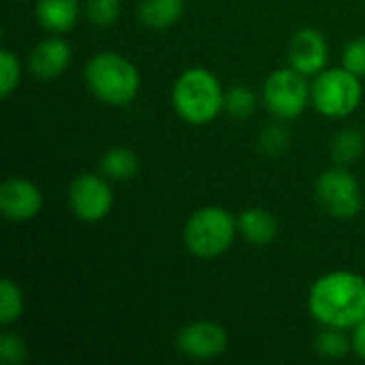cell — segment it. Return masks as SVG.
Here are the masks:
<instances>
[{
	"label": "cell",
	"instance_id": "8992f818",
	"mask_svg": "<svg viewBox=\"0 0 365 365\" xmlns=\"http://www.w3.org/2000/svg\"><path fill=\"white\" fill-rule=\"evenodd\" d=\"M263 103L267 111L278 120L299 118L308 103H312V92L306 81V75L293 66L274 71L263 83Z\"/></svg>",
	"mask_w": 365,
	"mask_h": 365
},
{
	"label": "cell",
	"instance_id": "d4e9b609",
	"mask_svg": "<svg viewBox=\"0 0 365 365\" xmlns=\"http://www.w3.org/2000/svg\"><path fill=\"white\" fill-rule=\"evenodd\" d=\"M342 66L355 73L357 77H365V36L353 38L342 56Z\"/></svg>",
	"mask_w": 365,
	"mask_h": 365
},
{
	"label": "cell",
	"instance_id": "3957f363",
	"mask_svg": "<svg viewBox=\"0 0 365 365\" xmlns=\"http://www.w3.org/2000/svg\"><path fill=\"white\" fill-rule=\"evenodd\" d=\"M171 103L184 122L201 126L210 124L220 111H225V92L212 71L195 66L175 79Z\"/></svg>",
	"mask_w": 365,
	"mask_h": 365
},
{
	"label": "cell",
	"instance_id": "5bb4252c",
	"mask_svg": "<svg viewBox=\"0 0 365 365\" xmlns=\"http://www.w3.org/2000/svg\"><path fill=\"white\" fill-rule=\"evenodd\" d=\"M240 235L252 246H267L278 235V220L265 207H248L237 216Z\"/></svg>",
	"mask_w": 365,
	"mask_h": 365
},
{
	"label": "cell",
	"instance_id": "7a4b0ae2",
	"mask_svg": "<svg viewBox=\"0 0 365 365\" xmlns=\"http://www.w3.org/2000/svg\"><path fill=\"white\" fill-rule=\"evenodd\" d=\"M83 79L98 101L115 107L130 105L141 88L139 68L115 51H101L92 56L83 68Z\"/></svg>",
	"mask_w": 365,
	"mask_h": 365
},
{
	"label": "cell",
	"instance_id": "8fae6325",
	"mask_svg": "<svg viewBox=\"0 0 365 365\" xmlns=\"http://www.w3.org/2000/svg\"><path fill=\"white\" fill-rule=\"evenodd\" d=\"M329 62L327 38L314 28H302L295 32L289 45V66L299 71L306 77H317L325 71Z\"/></svg>",
	"mask_w": 365,
	"mask_h": 365
},
{
	"label": "cell",
	"instance_id": "5b68a950",
	"mask_svg": "<svg viewBox=\"0 0 365 365\" xmlns=\"http://www.w3.org/2000/svg\"><path fill=\"white\" fill-rule=\"evenodd\" d=\"M310 92H312L314 109L325 118H334V120L349 118L351 113H355V109L361 105L364 98L361 77H357L344 66L321 71L314 77Z\"/></svg>",
	"mask_w": 365,
	"mask_h": 365
},
{
	"label": "cell",
	"instance_id": "484cf974",
	"mask_svg": "<svg viewBox=\"0 0 365 365\" xmlns=\"http://www.w3.org/2000/svg\"><path fill=\"white\" fill-rule=\"evenodd\" d=\"M351 342H353V353L365 361V319L351 329Z\"/></svg>",
	"mask_w": 365,
	"mask_h": 365
},
{
	"label": "cell",
	"instance_id": "4fadbf2b",
	"mask_svg": "<svg viewBox=\"0 0 365 365\" xmlns=\"http://www.w3.org/2000/svg\"><path fill=\"white\" fill-rule=\"evenodd\" d=\"M34 13L47 32L62 34L75 28L79 19V0H36Z\"/></svg>",
	"mask_w": 365,
	"mask_h": 365
},
{
	"label": "cell",
	"instance_id": "7c38bea8",
	"mask_svg": "<svg viewBox=\"0 0 365 365\" xmlns=\"http://www.w3.org/2000/svg\"><path fill=\"white\" fill-rule=\"evenodd\" d=\"M71 45L60 36H47L34 45L28 56L30 73L41 81L58 79L71 64Z\"/></svg>",
	"mask_w": 365,
	"mask_h": 365
},
{
	"label": "cell",
	"instance_id": "ac0fdd59",
	"mask_svg": "<svg viewBox=\"0 0 365 365\" xmlns=\"http://www.w3.org/2000/svg\"><path fill=\"white\" fill-rule=\"evenodd\" d=\"M21 314H24L21 289L11 278H2L0 280V323L9 327L15 321H19Z\"/></svg>",
	"mask_w": 365,
	"mask_h": 365
},
{
	"label": "cell",
	"instance_id": "7402d4cb",
	"mask_svg": "<svg viewBox=\"0 0 365 365\" xmlns=\"http://www.w3.org/2000/svg\"><path fill=\"white\" fill-rule=\"evenodd\" d=\"M86 13L96 28H111L122 13V4L120 0H86Z\"/></svg>",
	"mask_w": 365,
	"mask_h": 365
},
{
	"label": "cell",
	"instance_id": "d6986e66",
	"mask_svg": "<svg viewBox=\"0 0 365 365\" xmlns=\"http://www.w3.org/2000/svg\"><path fill=\"white\" fill-rule=\"evenodd\" d=\"M344 331L346 329L323 327V331L314 340L317 353L327 359H340V357L349 355L353 351V342H351V336H346Z\"/></svg>",
	"mask_w": 365,
	"mask_h": 365
},
{
	"label": "cell",
	"instance_id": "ffe728a7",
	"mask_svg": "<svg viewBox=\"0 0 365 365\" xmlns=\"http://www.w3.org/2000/svg\"><path fill=\"white\" fill-rule=\"evenodd\" d=\"M257 105V94L250 86L237 83L225 90V111L235 120H246L252 115Z\"/></svg>",
	"mask_w": 365,
	"mask_h": 365
},
{
	"label": "cell",
	"instance_id": "52a82bcc",
	"mask_svg": "<svg viewBox=\"0 0 365 365\" xmlns=\"http://www.w3.org/2000/svg\"><path fill=\"white\" fill-rule=\"evenodd\" d=\"M317 199L329 216L340 220L355 218L364 205L359 182L342 165L321 173L317 180Z\"/></svg>",
	"mask_w": 365,
	"mask_h": 365
},
{
	"label": "cell",
	"instance_id": "603a6c76",
	"mask_svg": "<svg viewBox=\"0 0 365 365\" xmlns=\"http://www.w3.org/2000/svg\"><path fill=\"white\" fill-rule=\"evenodd\" d=\"M289 143L291 135L282 124H267L259 135V148L267 156H280L282 152H287Z\"/></svg>",
	"mask_w": 365,
	"mask_h": 365
},
{
	"label": "cell",
	"instance_id": "30bf717a",
	"mask_svg": "<svg viewBox=\"0 0 365 365\" xmlns=\"http://www.w3.org/2000/svg\"><path fill=\"white\" fill-rule=\"evenodd\" d=\"M43 207L41 188L26 178H6L0 186V212L13 222H26L38 216Z\"/></svg>",
	"mask_w": 365,
	"mask_h": 365
},
{
	"label": "cell",
	"instance_id": "44dd1931",
	"mask_svg": "<svg viewBox=\"0 0 365 365\" xmlns=\"http://www.w3.org/2000/svg\"><path fill=\"white\" fill-rule=\"evenodd\" d=\"M21 79V64L19 58L11 49L0 51V96L9 98Z\"/></svg>",
	"mask_w": 365,
	"mask_h": 365
},
{
	"label": "cell",
	"instance_id": "ba28073f",
	"mask_svg": "<svg viewBox=\"0 0 365 365\" xmlns=\"http://www.w3.org/2000/svg\"><path fill=\"white\" fill-rule=\"evenodd\" d=\"M71 212L83 222H98L113 207V190L98 173H81L68 186Z\"/></svg>",
	"mask_w": 365,
	"mask_h": 365
},
{
	"label": "cell",
	"instance_id": "9c48e42d",
	"mask_svg": "<svg viewBox=\"0 0 365 365\" xmlns=\"http://www.w3.org/2000/svg\"><path fill=\"white\" fill-rule=\"evenodd\" d=\"M175 344L182 355L205 361V359L220 357L227 351L229 336H227V329L214 321H197V323L184 325L178 331Z\"/></svg>",
	"mask_w": 365,
	"mask_h": 365
},
{
	"label": "cell",
	"instance_id": "e0dca14e",
	"mask_svg": "<svg viewBox=\"0 0 365 365\" xmlns=\"http://www.w3.org/2000/svg\"><path fill=\"white\" fill-rule=\"evenodd\" d=\"M365 139L357 128H342L331 141V156L338 165L346 167L364 154Z\"/></svg>",
	"mask_w": 365,
	"mask_h": 365
},
{
	"label": "cell",
	"instance_id": "cb8c5ba5",
	"mask_svg": "<svg viewBox=\"0 0 365 365\" xmlns=\"http://www.w3.org/2000/svg\"><path fill=\"white\" fill-rule=\"evenodd\" d=\"M26 342L17 334L4 331L0 336V359L6 365H19L26 359Z\"/></svg>",
	"mask_w": 365,
	"mask_h": 365
},
{
	"label": "cell",
	"instance_id": "6da1fadb",
	"mask_svg": "<svg viewBox=\"0 0 365 365\" xmlns=\"http://www.w3.org/2000/svg\"><path fill=\"white\" fill-rule=\"evenodd\" d=\"M308 310L323 327L353 329L365 319V278L355 272H329L308 293Z\"/></svg>",
	"mask_w": 365,
	"mask_h": 365
},
{
	"label": "cell",
	"instance_id": "2e32d148",
	"mask_svg": "<svg viewBox=\"0 0 365 365\" xmlns=\"http://www.w3.org/2000/svg\"><path fill=\"white\" fill-rule=\"evenodd\" d=\"M101 171L109 180L128 182L139 171V156L126 148H111L101 158Z\"/></svg>",
	"mask_w": 365,
	"mask_h": 365
},
{
	"label": "cell",
	"instance_id": "277c9868",
	"mask_svg": "<svg viewBox=\"0 0 365 365\" xmlns=\"http://www.w3.org/2000/svg\"><path fill=\"white\" fill-rule=\"evenodd\" d=\"M237 218L220 205H205L184 225V246L199 259H216L227 252L237 235Z\"/></svg>",
	"mask_w": 365,
	"mask_h": 365
},
{
	"label": "cell",
	"instance_id": "9a60e30c",
	"mask_svg": "<svg viewBox=\"0 0 365 365\" xmlns=\"http://www.w3.org/2000/svg\"><path fill=\"white\" fill-rule=\"evenodd\" d=\"M184 15V0H141L139 19L145 28L167 30Z\"/></svg>",
	"mask_w": 365,
	"mask_h": 365
}]
</instances>
